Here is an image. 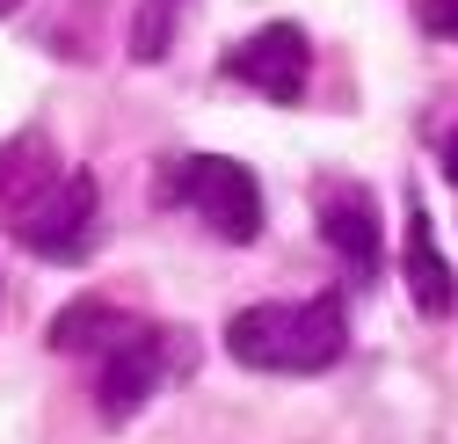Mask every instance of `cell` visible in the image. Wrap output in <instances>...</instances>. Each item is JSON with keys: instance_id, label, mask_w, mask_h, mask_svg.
I'll return each mask as SVG.
<instances>
[{"instance_id": "6da1fadb", "label": "cell", "mask_w": 458, "mask_h": 444, "mask_svg": "<svg viewBox=\"0 0 458 444\" xmlns=\"http://www.w3.org/2000/svg\"><path fill=\"white\" fill-rule=\"evenodd\" d=\"M225 350H233V364L248 371H327L342 364V350H350V320H342L335 299H299V306H241L233 320H225Z\"/></svg>"}, {"instance_id": "7a4b0ae2", "label": "cell", "mask_w": 458, "mask_h": 444, "mask_svg": "<svg viewBox=\"0 0 458 444\" xmlns=\"http://www.w3.org/2000/svg\"><path fill=\"white\" fill-rule=\"evenodd\" d=\"M95 211H102V190H95L88 168H73V175H59L44 197H30L15 211V241L37 262H59L66 269V262H81L95 248Z\"/></svg>"}, {"instance_id": "3957f363", "label": "cell", "mask_w": 458, "mask_h": 444, "mask_svg": "<svg viewBox=\"0 0 458 444\" xmlns=\"http://www.w3.org/2000/svg\"><path fill=\"white\" fill-rule=\"evenodd\" d=\"M175 197L204 218L218 241H233V248L262 234V183L241 168V160H225V153H190V160H175Z\"/></svg>"}, {"instance_id": "277c9868", "label": "cell", "mask_w": 458, "mask_h": 444, "mask_svg": "<svg viewBox=\"0 0 458 444\" xmlns=\"http://www.w3.org/2000/svg\"><path fill=\"white\" fill-rule=\"evenodd\" d=\"M225 73L241 88L269 95V102H299L306 95V73H313V51H306V30L299 22H262L255 37H241L225 51Z\"/></svg>"}, {"instance_id": "5b68a950", "label": "cell", "mask_w": 458, "mask_h": 444, "mask_svg": "<svg viewBox=\"0 0 458 444\" xmlns=\"http://www.w3.org/2000/svg\"><path fill=\"white\" fill-rule=\"evenodd\" d=\"M313 218H320V241H327L342 262H350L357 277L378 269V204H371V190L327 175V183L313 190Z\"/></svg>"}, {"instance_id": "8992f818", "label": "cell", "mask_w": 458, "mask_h": 444, "mask_svg": "<svg viewBox=\"0 0 458 444\" xmlns=\"http://www.w3.org/2000/svg\"><path fill=\"white\" fill-rule=\"evenodd\" d=\"M153 386H160V350H153V336L139 328L131 343L102 350V371H95V401H102V423H131V415L153 401Z\"/></svg>"}, {"instance_id": "52a82bcc", "label": "cell", "mask_w": 458, "mask_h": 444, "mask_svg": "<svg viewBox=\"0 0 458 444\" xmlns=\"http://www.w3.org/2000/svg\"><path fill=\"white\" fill-rule=\"evenodd\" d=\"M400 262H408V299L415 313H451L458 285H451V262L437 255V234H429V211L408 204V248H400Z\"/></svg>"}, {"instance_id": "ba28073f", "label": "cell", "mask_w": 458, "mask_h": 444, "mask_svg": "<svg viewBox=\"0 0 458 444\" xmlns=\"http://www.w3.org/2000/svg\"><path fill=\"white\" fill-rule=\"evenodd\" d=\"M131 336H139V320L117 313V306H102V299H81V306H66L59 320H51V350H66V357H81V350H117V343H131Z\"/></svg>"}, {"instance_id": "9c48e42d", "label": "cell", "mask_w": 458, "mask_h": 444, "mask_svg": "<svg viewBox=\"0 0 458 444\" xmlns=\"http://www.w3.org/2000/svg\"><path fill=\"white\" fill-rule=\"evenodd\" d=\"M175 15H182V0H146V8L131 15V59L139 66H160L167 59V44H175Z\"/></svg>"}, {"instance_id": "30bf717a", "label": "cell", "mask_w": 458, "mask_h": 444, "mask_svg": "<svg viewBox=\"0 0 458 444\" xmlns=\"http://www.w3.org/2000/svg\"><path fill=\"white\" fill-rule=\"evenodd\" d=\"M422 30L458 44V0H422Z\"/></svg>"}, {"instance_id": "8fae6325", "label": "cell", "mask_w": 458, "mask_h": 444, "mask_svg": "<svg viewBox=\"0 0 458 444\" xmlns=\"http://www.w3.org/2000/svg\"><path fill=\"white\" fill-rule=\"evenodd\" d=\"M444 175H451V190H458V132L444 139Z\"/></svg>"}]
</instances>
